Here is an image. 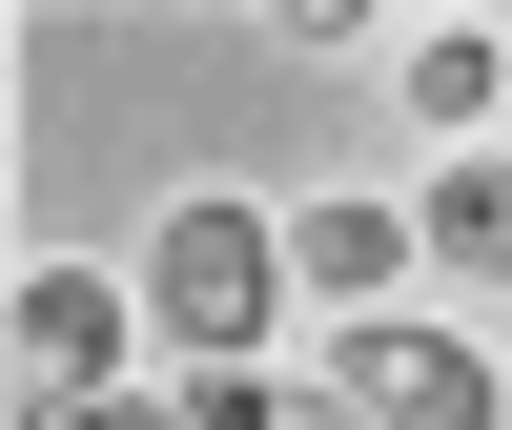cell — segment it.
Returning <instances> with one entry per match:
<instances>
[{
    "label": "cell",
    "instance_id": "1",
    "mask_svg": "<svg viewBox=\"0 0 512 430\" xmlns=\"http://www.w3.org/2000/svg\"><path fill=\"white\" fill-rule=\"evenodd\" d=\"M267 308H287V226H267V205H164V226H144V328L185 369H246Z\"/></svg>",
    "mask_w": 512,
    "mask_h": 430
},
{
    "label": "cell",
    "instance_id": "2",
    "mask_svg": "<svg viewBox=\"0 0 512 430\" xmlns=\"http://www.w3.org/2000/svg\"><path fill=\"white\" fill-rule=\"evenodd\" d=\"M328 390H349L369 430H492V349H472V328H410V308H369L349 349H328Z\"/></svg>",
    "mask_w": 512,
    "mask_h": 430
},
{
    "label": "cell",
    "instance_id": "3",
    "mask_svg": "<svg viewBox=\"0 0 512 430\" xmlns=\"http://www.w3.org/2000/svg\"><path fill=\"white\" fill-rule=\"evenodd\" d=\"M103 369H123V287L103 267H21V430L103 410Z\"/></svg>",
    "mask_w": 512,
    "mask_h": 430
},
{
    "label": "cell",
    "instance_id": "4",
    "mask_svg": "<svg viewBox=\"0 0 512 430\" xmlns=\"http://www.w3.org/2000/svg\"><path fill=\"white\" fill-rule=\"evenodd\" d=\"M410 246H431L451 287H512V144H451L431 205H410Z\"/></svg>",
    "mask_w": 512,
    "mask_h": 430
},
{
    "label": "cell",
    "instance_id": "5",
    "mask_svg": "<svg viewBox=\"0 0 512 430\" xmlns=\"http://www.w3.org/2000/svg\"><path fill=\"white\" fill-rule=\"evenodd\" d=\"M390 267H410V205H308V226H287V287H328V308H390Z\"/></svg>",
    "mask_w": 512,
    "mask_h": 430
},
{
    "label": "cell",
    "instance_id": "6",
    "mask_svg": "<svg viewBox=\"0 0 512 430\" xmlns=\"http://www.w3.org/2000/svg\"><path fill=\"white\" fill-rule=\"evenodd\" d=\"M410 123H431V144H492V21H431V41H410Z\"/></svg>",
    "mask_w": 512,
    "mask_h": 430
},
{
    "label": "cell",
    "instance_id": "7",
    "mask_svg": "<svg viewBox=\"0 0 512 430\" xmlns=\"http://www.w3.org/2000/svg\"><path fill=\"white\" fill-rule=\"evenodd\" d=\"M185 430H369L349 390H267V369H185Z\"/></svg>",
    "mask_w": 512,
    "mask_h": 430
},
{
    "label": "cell",
    "instance_id": "8",
    "mask_svg": "<svg viewBox=\"0 0 512 430\" xmlns=\"http://www.w3.org/2000/svg\"><path fill=\"white\" fill-rule=\"evenodd\" d=\"M62 430H185V390H103V410H62Z\"/></svg>",
    "mask_w": 512,
    "mask_h": 430
}]
</instances>
